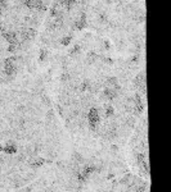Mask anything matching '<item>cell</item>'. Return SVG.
<instances>
[{"instance_id": "obj_1", "label": "cell", "mask_w": 171, "mask_h": 192, "mask_svg": "<svg viewBox=\"0 0 171 192\" xmlns=\"http://www.w3.org/2000/svg\"><path fill=\"white\" fill-rule=\"evenodd\" d=\"M70 42H71V35L65 36V37H63L62 40H61V44H62V45H65V46H67Z\"/></svg>"}, {"instance_id": "obj_2", "label": "cell", "mask_w": 171, "mask_h": 192, "mask_svg": "<svg viewBox=\"0 0 171 192\" xmlns=\"http://www.w3.org/2000/svg\"><path fill=\"white\" fill-rule=\"evenodd\" d=\"M47 56H48V51L47 50H45V49H43V50L41 51H40V60H45V58H47Z\"/></svg>"}, {"instance_id": "obj_3", "label": "cell", "mask_w": 171, "mask_h": 192, "mask_svg": "<svg viewBox=\"0 0 171 192\" xmlns=\"http://www.w3.org/2000/svg\"><path fill=\"white\" fill-rule=\"evenodd\" d=\"M1 102H3V99H1V97H0V104H1Z\"/></svg>"}]
</instances>
